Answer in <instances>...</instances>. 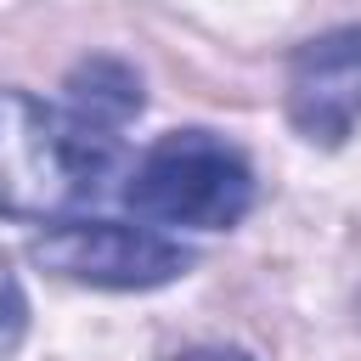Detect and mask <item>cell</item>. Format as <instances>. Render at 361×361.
<instances>
[{"label": "cell", "mask_w": 361, "mask_h": 361, "mask_svg": "<svg viewBox=\"0 0 361 361\" xmlns=\"http://www.w3.org/2000/svg\"><path fill=\"white\" fill-rule=\"evenodd\" d=\"M124 164L113 124L73 102H39L34 90H0V214L28 226L79 220L102 203Z\"/></svg>", "instance_id": "1"}, {"label": "cell", "mask_w": 361, "mask_h": 361, "mask_svg": "<svg viewBox=\"0 0 361 361\" xmlns=\"http://www.w3.org/2000/svg\"><path fill=\"white\" fill-rule=\"evenodd\" d=\"M175 361H254V355H243V350H226V344H203V350H186V355H175Z\"/></svg>", "instance_id": "7"}, {"label": "cell", "mask_w": 361, "mask_h": 361, "mask_svg": "<svg viewBox=\"0 0 361 361\" xmlns=\"http://www.w3.org/2000/svg\"><path fill=\"white\" fill-rule=\"evenodd\" d=\"M68 102L118 130V124H130L141 113V73L130 62H118V56H90V62H79L68 73Z\"/></svg>", "instance_id": "5"}, {"label": "cell", "mask_w": 361, "mask_h": 361, "mask_svg": "<svg viewBox=\"0 0 361 361\" xmlns=\"http://www.w3.org/2000/svg\"><path fill=\"white\" fill-rule=\"evenodd\" d=\"M288 124L310 147H344L361 124V28L310 34L288 56Z\"/></svg>", "instance_id": "4"}, {"label": "cell", "mask_w": 361, "mask_h": 361, "mask_svg": "<svg viewBox=\"0 0 361 361\" xmlns=\"http://www.w3.org/2000/svg\"><path fill=\"white\" fill-rule=\"evenodd\" d=\"M23 333H28V299H23L17 271L0 259V361H11V355H17Z\"/></svg>", "instance_id": "6"}, {"label": "cell", "mask_w": 361, "mask_h": 361, "mask_svg": "<svg viewBox=\"0 0 361 361\" xmlns=\"http://www.w3.org/2000/svg\"><path fill=\"white\" fill-rule=\"evenodd\" d=\"M118 197L158 231H231L254 209V164L214 130H169L135 158Z\"/></svg>", "instance_id": "2"}, {"label": "cell", "mask_w": 361, "mask_h": 361, "mask_svg": "<svg viewBox=\"0 0 361 361\" xmlns=\"http://www.w3.org/2000/svg\"><path fill=\"white\" fill-rule=\"evenodd\" d=\"M28 259L51 276L85 282V288H164L192 271V248H180L158 226H124V220H56L28 243Z\"/></svg>", "instance_id": "3"}]
</instances>
